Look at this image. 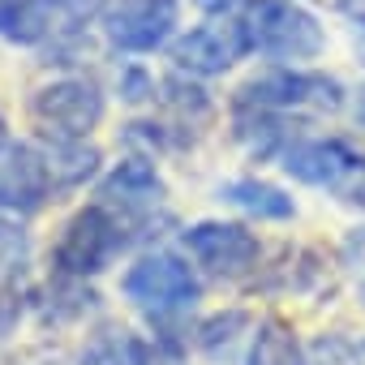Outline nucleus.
I'll return each mask as SVG.
<instances>
[{
    "label": "nucleus",
    "instance_id": "9",
    "mask_svg": "<svg viewBox=\"0 0 365 365\" xmlns=\"http://www.w3.org/2000/svg\"><path fill=\"white\" fill-rule=\"evenodd\" d=\"M241 103H258V108H297V103H339V86L331 78H314V73H267L254 78L241 91Z\"/></svg>",
    "mask_w": 365,
    "mask_h": 365
},
{
    "label": "nucleus",
    "instance_id": "1",
    "mask_svg": "<svg viewBox=\"0 0 365 365\" xmlns=\"http://www.w3.org/2000/svg\"><path fill=\"white\" fill-rule=\"evenodd\" d=\"M250 48L275 61H309L322 52V26L309 9L292 0H250L245 9Z\"/></svg>",
    "mask_w": 365,
    "mask_h": 365
},
{
    "label": "nucleus",
    "instance_id": "12",
    "mask_svg": "<svg viewBox=\"0 0 365 365\" xmlns=\"http://www.w3.org/2000/svg\"><path fill=\"white\" fill-rule=\"evenodd\" d=\"M224 202H232L237 211H250L258 220H288L292 215V198L267 180H232V185L220 190Z\"/></svg>",
    "mask_w": 365,
    "mask_h": 365
},
{
    "label": "nucleus",
    "instance_id": "7",
    "mask_svg": "<svg viewBox=\"0 0 365 365\" xmlns=\"http://www.w3.org/2000/svg\"><path fill=\"white\" fill-rule=\"evenodd\" d=\"M52 168L48 155H39L35 146H9L5 163H0V211L9 215H31L48 202L52 194Z\"/></svg>",
    "mask_w": 365,
    "mask_h": 365
},
{
    "label": "nucleus",
    "instance_id": "2",
    "mask_svg": "<svg viewBox=\"0 0 365 365\" xmlns=\"http://www.w3.org/2000/svg\"><path fill=\"white\" fill-rule=\"evenodd\" d=\"M120 245H125V228H120V220L99 202V207H82V211L65 224L52 262H56V271H61L65 279H86V275H99V271L116 258Z\"/></svg>",
    "mask_w": 365,
    "mask_h": 365
},
{
    "label": "nucleus",
    "instance_id": "17",
    "mask_svg": "<svg viewBox=\"0 0 365 365\" xmlns=\"http://www.w3.org/2000/svg\"><path fill=\"white\" fill-rule=\"evenodd\" d=\"M99 5H103V0H43L52 26H65V31H73V26H82L86 18H95Z\"/></svg>",
    "mask_w": 365,
    "mask_h": 365
},
{
    "label": "nucleus",
    "instance_id": "18",
    "mask_svg": "<svg viewBox=\"0 0 365 365\" xmlns=\"http://www.w3.org/2000/svg\"><path fill=\"white\" fill-rule=\"evenodd\" d=\"M18 314H22V301H18V288H14V279L0 271V335H5L14 322H18Z\"/></svg>",
    "mask_w": 365,
    "mask_h": 365
},
{
    "label": "nucleus",
    "instance_id": "13",
    "mask_svg": "<svg viewBox=\"0 0 365 365\" xmlns=\"http://www.w3.org/2000/svg\"><path fill=\"white\" fill-rule=\"evenodd\" d=\"M52 31L43 0H0V39L9 43H39Z\"/></svg>",
    "mask_w": 365,
    "mask_h": 365
},
{
    "label": "nucleus",
    "instance_id": "6",
    "mask_svg": "<svg viewBox=\"0 0 365 365\" xmlns=\"http://www.w3.org/2000/svg\"><path fill=\"white\" fill-rule=\"evenodd\" d=\"M250 52V35H245V22H232L228 14L211 26H198L190 31L185 39L172 43V61L190 73H202V78H215V73H228L241 56Z\"/></svg>",
    "mask_w": 365,
    "mask_h": 365
},
{
    "label": "nucleus",
    "instance_id": "10",
    "mask_svg": "<svg viewBox=\"0 0 365 365\" xmlns=\"http://www.w3.org/2000/svg\"><path fill=\"white\" fill-rule=\"evenodd\" d=\"M356 159L348 155L344 142H297L284 150V172L305 180V185H331L339 180Z\"/></svg>",
    "mask_w": 365,
    "mask_h": 365
},
{
    "label": "nucleus",
    "instance_id": "22",
    "mask_svg": "<svg viewBox=\"0 0 365 365\" xmlns=\"http://www.w3.org/2000/svg\"><path fill=\"white\" fill-rule=\"evenodd\" d=\"M361 301H365V284H361Z\"/></svg>",
    "mask_w": 365,
    "mask_h": 365
},
{
    "label": "nucleus",
    "instance_id": "3",
    "mask_svg": "<svg viewBox=\"0 0 365 365\" xmlns=\"http://www.w3.org/2000/svg\"><path fill=\"white\" fill-rule=\"evenodd\" d=\"M31 120L52 142H82L103 120V95L86 78H61L31 99Z\"/></svg>",
    "mask_w": 365,
    "mask_h": 365
},
{
    "label": "nucleus",
    "instance_id": "21",
    "mask_svg": "<svg viewBox=\"0 0 365 365\" xmlns=\"http://www.w3.org/2000/svg\"><path fill=\"white\" fill-rule=\"evenodd\" d=\"M9 146V125H5V116H0V150Z\"/></svg>",
    "mask_w": 365,
    "mask_h": 365
},
{
    "label": "nucleus",
    "instance_id": "4",
    "mask_svg": "<svg viewBox=\"0 0 365 365\" xmlns=\"http://www.w3.org/2000/svg\"><path fill=\"white\" fill-rule=\"evenodd\" d=\"M120 288L150 318L180 314L185 305L198 301V275L190 271V262H180L176 254H146V258H138L125 271Z\"/></svg>",
    "mask_w": 365,
    "mask_h": 365
},
{
    "label": "nucleus",
    "instance_id": "11",
    "mask_svg": "<svg viewBox=\"0 0 365 365\" xmlns=\"http://www.w3.org/2000/svg\"><path fill=\"white\" fill-rule=\"evenodd\" d=\"M103 207H125V211H138V207H159L163 198V180L159 172L146 163V159H125L108 180H103Z\"/></svg>",
    "mask_w": 365,
    "mask_h": 365
},
{
    "label": "nucleus",
    "instance_id": "19",
    "mask_svg": "<svg viewBox=\"0 0 365 365\" xmlns=\"http://www.w3.org/2000/svg\"><path fill=\"white\" fill-rule=\"evenodd\" d=\"M146 91H150V82H146V73H138V69H129V73H125V82H120V95L138 103V99H146Z\"/></svg>",
    "mask_w": 365,
    "mask_h": 365
},
{
    "label": "nucleus",
    "instance_id": "16",
    "mask_svg": "<svg viewBox=\"0 0 365 365\" xmlns=\"http://www.w3.org/2000/svg\"><path fill=\"white\" fill-rule=\"evenodd\" d=\"M82 365H150V348L129 331H112L82 356Z\"/></svg>",
    "mask_w": 365,
    "mask_h": 365
},
{
    "label": "nucleus",
    "instance_id": "20",
    "mask_svg": "<svg viewBox=\"0 0 365 365\" xmlns=\"http://www.w3.org/2000/svg\"><path fill=\"white\" fill-rule=\"evenodd\" d=\"M198 5H202L207 14H232V9L241 5V0H198Z\"/></svg>",
    "mask_w": 365,
    "mask_h": 365
},
{
    "label": "nucleus",
    "instance_id": "8",
    "mask_svg": "<svg viewBox=\"0 0 365 365\" xmlns=\"http://www.w3.org/2000/svg\"><path fill=\"white\" fill-rule=\"evenodd\" d=\"M185 250L194 262H202L215 275H241L258 262V241L241 228V224H215L202 220L194 228H185Z\"/></svg>",
    "mask_w": 365,
    "mask_h": 365
},
{
    "label": "nucleus",
    "instance_id": "15",
    "mask_svg": "<svg viewBox=\"0 0 365 365\" xmlns=\"http://www.w3.org/2000/svg\"><path fill=\"white\" fill-rule=\"evenodd\" d=\"M95 163H99V155L82 142H52V150H48V168H52L56 185H78V180L95 176Z\"/></svg>",
    "mask_w": 365,
    "mask_h": 365
},
{
    "label": "nucleus",
    "instance_id": "14",
    "mask_svg": "<svg viewBox=\"0 0 365 365\" xmlns=\"http://www.w3.org/2000/svg\"><path fill=\"white\" fill-rule=\"evenodd\" d=\"M250 365H305V352L284 322H262L250 348Z\"/></svg>",
    "mask_w": 365,
    "mask_h": 365
},
{
    "label": "nucleus",
    "instance_id": "5",
    "mask_svg": "<svg viewBox=\"0 0 365 365\" xmlns=\"http://www.w3.org/2000/svg\"><path fill=\"white\" fill-rule=\"evenodd\" d=\"M180 18V0H116L103 14V35L120 52H155Z\"/></svg>",
    "mask_w": 365,
    "mask_h": 365
}]
</instances>
